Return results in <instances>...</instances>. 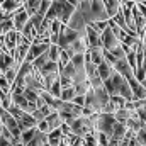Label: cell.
Segmentation results:
<instances>
[{
	"label": "cell",
	"mask_w": 146,
	"mask_h": 146,
	"mask_svg": "<svg viewBox=\"0 0 146 146\" xmlns=\"http://www.w3.org/2000/svg\"><path fill=\"white\" fill-rule=\"evenodd\" d=\"M139 39H141V41L145 42V46H146V29L143 31V33H141V34H139Z\"/></svg>",
	"instance_id": "41"
},
{
	"label": "cell",
	"mask_w": 146,
	"mask_h": 146,
	"mask_svg": "<svg viewBox=\"0 0 146 146\" xmlns=\"http://www.w3.org/2000/svg\"><path fill=\"white\" fill-rule=\"evenodd\" d=\"M66 2H68V3H72L73 7H76V9H78V7H80V3H82V0H66Z\"/></svg>",
	"instance_id": "40"
},
{
	"label": "cell",
	"mask_w": 146,
	"mask_h": 146,
	"mask_svg": "<svg viewBox=\"0 0 146 146\" xmlns=\"http://www.w3.org/2000/svg\"><path fill=\"white\" fill-rule=\"evenodd\" d=\"M41 2H42V0H26V2H24V7H26V10L31 14V17H33L34 14H37Z\"/></svg>",
	"instance_id": "21"
},
{
	"label": "cell",
	"mask_w": 146,
	"mask_h": 146,
	"mask_svg": "<svg viewBox=\"0 0 146 146\" xmlns=\"http://www.w3.org/2000/svg\"><path fill=\"white\" fill-rule=\"evenodd\" d=\"M3 95H5V92H3V90H2V88H0V99H2V97H3Z\"/></svg>",
	"instance_id": "43"
},
{
	"label": "cell",
	"mask_w": 146,
	"mask_h": 146,
	"mask_svg": "<svg viewBox=\"0 0 146 146\" xmlns=\"http://www.w3.org/2000/svg\"><path fill=\"white\" fill-rule=\"evenodd\" d=\"M115 126H117V119H115L114 114H107V112L99 114V119H97V131L99 133H104L110 138L114 134Z\"/></svg>",
	"instance_id": "1"
},
{
	"label": "cell",
	"mask_w": 146,
	"mask_h": 146,
	"mask_svg": "<svg viewBox=\"0 0 146 146\" xmlns=\"http://www.w3.org/2000/svg\"><path fill=\"white\" fill-rule=\"evenodd\" d=\"M72 63L75 65V68H83L87 63V56L85 54H75L72 58Z\"/></svg>",
	"instance_id": "31"
},
{
	"label": "cell",
	"mask_w": 146,
	"mask_h": 146,
	"mask_svg": "<svg viewBox=\"0 0 146 146\" xmlns=\"http://www.w3.org/2000/svg\"><path fill=\"white\" fill-rule=\"evenodd\" d=\"M136 5H138V9H139L141 15L146 19V5H145V3H141V2H136Z\"/></svg>",
	"instance_id": "39"
},
{
	"label": "cell",
	"mask_w": 146,
	"mask_h": 146,
	"mask_svg": "<svg viewBox=\"0 0 146 146\" xmlns=\"http://www.w3.org/2000/svg\"><path fill=\"white\" fill-rule=\"evenodd\" d=\"M115 119H117V122H122V124H126L131 117H133V112L131 110H127V109H121V110H117L115 114Z\"/></svg>",
	"instance_id": "23"
},
{
	"label": "cell",
	"mask_w": 146,
	"mask_h": 146,
	"mask_svg": "<svg viewBox=\"0 0 146 146\" xmlns=\"http://www.w3.org/2000/svg\"><path fill=\"white\" fill-rule=\"evenodd\" d=\"M141 83H143V87H145V88H146V78H145V80H143V82H141Z\"/></svg>",
	"instance_id": "44"
},
{
	"label": "cell",
	"mask_w": 146,
	"mask_h": 146,
	"mask_svg": "<svg viewBox=\"0 0 146 146\" xmlns=\"http://www.w3.org/2000/svg\"><path fill=\"white\" fill-rule=\"evenodd\" d=\"M46 122L49 124V129H51V131L60 129V127L65 124V121H63V117L60 115V112H53L51 115H48V117H46Z\"/></svg>",
	"instance_id": "13"
},
{
	"label": "cell",
	"mask_w": 146,
	"mask_h": 146,
	"mask_svg": "<svg viewBox=\"0 0 146 146\" xmlns=\"http://www.w3.org/2000/svg\"><path fill=\"white\" fill-rule=\"evenodd\" d=\"M61 146H68V145H65V143H63V145H61Z\"/></svg>",
	"instance_id": "46"
},
{
	"label": "cell",
	"mask_w": 146,
	"mask_h": 146,
	"mask_svg": "<svg viewBox=\"0 0 146 146\" xmlns=\"http://www.w3.org/2000/svg\"><path fill=\"white\" fill-rule=\"evenodd\" d=\"M53 97H56V99H61V92H63V87H61V82H60V78L51 85V88L48 90Z\"/></svg>",
	"instance_id": "29"
},
{
	"label": "cell",
	"mask_w": 146,
	"mask_h": 146,
	"mask_svg": "<svg viewBox=\"0 0 146 146\" xmlns=\"http://www.w3.org/2000/svg\"><path fill=\"white\" fill-rule=\"evenodd\" d=\"M75 97H76V90H75V87L63 88V92H61V100H63V102H73Z\"/></svg>",
	"instance_id": "27"
},
{
	"label": "cell",
	"mask_w": 146,
	"mask_h": 146,
	"mask_svg": "<svg viewBox=\"0 0 146 146\" xmlns=\"http://www.w3.org/2000/svg\"><path fill=\"white\" fill-rule=\"evenodd\" d=\"M97 139H99V145L100 146H109V136L107 134H104V133H99L97 131Z\"/></svg>",
	"instance_id": "36"
},
{
	"label": "cell",
	"mask_w": 146,
	"mask_h": 146,
	"mask_svg": "<svg viewBox=\"0 0 146 146\" xmlns=\"http://www.w3.org/2000/svg\"><path fill=\"white\" fill-rule=\"evenodd\" d=\"M14 29H15V26H14V17H9V19H5V21L0 22V36H5V34H9V33L14 31Z\"/></svg>",
	"instance_id": "20"
},
{
	"label": "cell",
	"mask_w": 146,
	"mask_h": 146,
	"mask_svg": "<svg viewBox=\"0 0 146 146\" xmlns=\"http://www.w3.org/2000/svg\"><path fill=\"white\" fill-rule=\"evenodd\" d=\"M0 88H2L3 92H10V90H12V85H10V82L5 78V75H0Z\"/></svg>",
	"instance_id": "35"
},
{
	"label": "cell",
	"mask_w": 146,
	"mask_h": 146,
	"mask_svg": "<svg viewBox=\"0 0 146 146\" xmlns=\"http://www.w3.org/2000/svg\"><path fill=\"white\" fill-rule=\"evenodd\" d=\"M114 72H115V70H114V66H110L107 61H104V63H100V65H99V76H100L104 82H106V80H109L110 76L114 75Z\"/></svg>",
	"instance_id": "16"
},
{
	"label": "cell",
	"mask_w": 146,
	"mask_h": 146,
	"mask_svg": "<svg viewBox=\"0 0 146 146\" xmlns=\"http://www.w3.org/2000/svg\"><path fill=\"white\" fill-rule=\"evenodd\" d=\"M21 34H22V36L26 37V39H29L31 42H33V41H34V39H36L37 36H39L37 29L34 27V24H33L31 21H29V24H27V26H26V27L22 29V33H21Z\"/></svg>",
	"instance_id": "17"
},
{
	"label": "cell",
	"mask_w": 146,
	"mask_h": 146,
	"mask_svg": "<svg viewBox=\"0 0 146 146\" xmlns=\"http://www.w3.org/2000/svg\"><path fill=\"white\" fill-rule=\"evenodd\" d=\"M83 146H100L99 145V139H97V131H95L94 134H88V136L85 138V145Z\"/></svg>",
	"instance_id": "34"
},
{
	"label": "cell",
	"mask_w": 146,
	"mask_h": 146,
	"mask_svg": "<svg viewBox=\"0 0 146 146\" xmlns=\"http://www.w3.org/2000/svg\"><path fill=\"white\" fill-rule=\"evenodd\" d=\"M102 44H104V49H106V51H114V49L119 48L122 42L117 39V36L114 34V31L110 29V26H109V29L102 34Z\"/></svg>",
	"instance_id": "7"
},
{
	"label": "cell",
	"mask_w": 146,
	"mask_h": 146,
	"mask_svg": "<svg viewBox=\"0 0 146 146\" xmlns=\"http://www.w3.org/2000/svg\"><path fill=\"white\" fill-rule=\"evenodd\" d=\"M48 54H49V60H51V61L58 63L60 54H61V48H60L58 44H49V51H48Z\"/></svg>",
	"instance_id": "25"
},
{
	"label": "cell",
	"mask_w": 146,
	"mask_h": 146,
	"mask_svg": "<svg viewBox=\"0 0 146 146\" xmlns=\"http://www.w3.org/2000/svg\"><path fill=\"white\" fill-rule=\"evenodd\" d=\"M87 39H88L90 48H104V44H102V36H100L99 33H95L90 26L87 27Z\"/></svg>",
	"instance_id": "11"
},
{
	"label": "cell",
	"mask_w": 146,
	"mask_h": 146,
	"mask_svg": "<svg viewBox=\"0 0 146 146\" xmlns=\"http://www.w3.org/2000/svg\"><path fill=\"white\" fill-rule=\"evenodd\" d=\"M24 95H26V99L29 102H34V104H36L37 100H39V97H41V94L37 90H33V88H26L24 90Z\"/></svg>",
	"instance_id": "30"
},
{
	"label": "cell",
	"mask_w": 146,
	"mask_h": 146,
	"mask_svg": "<svg viewBox=\"0 0 146 146\" xmlns=\"http://www.w3.org/2000/svg\"><path fill=\"white\" fill-rule=\"evenodd\" d=\"M31 21V14L26 10V7H21L15 14H14V26H15V31L22 33V29L29 24Z\"/></svg>",
	"instance_id": "6"
},
{
	"label": "cell",
	"mask_w": 146,
	"mask_h": 146,
	"mask_svg": "<svg viewBox=\"0 0 146 146\" xmlns=\"http://www.w3.org/2000/svg\"><path fill=\"white\" fill-rule=\"evenodd\" d=\"M0 119H2V122H3V126L17 138V139H21V134H22V131H21V127H19V122H17V119L9 112L7 109H0Z\"/></svg>",
	"instance_id": "3"
},
{
	"label": "cell",
	"mask_w": 146,
	"mask_h": 146,
	"mask_svg": "<svg viewBox=\"0 0 146 146\" xmlns=\"http://www.w3.org/2000/svg\"><path fill=\"white\" fill-rule=\"evenodd\" d=\"M37 131H39L37 127H31V129L24 131V133L21 134V143H22L24 146H27L31 141H33V139H34V136L37 134Z\"/></svg>",
	"instance_id": "19"
},
{
	"label": "cell",
	"mask_w": 146,
	"mask_h": 146,
	"mask_svg": "<svg viewBox=\"0 0 146 146\" xmlns=\"http://www.w3.org/2000/svg\"><path fill=\"white\" fill-rule=\"evenodd\" d=\"M37 129H39L41 133H44V134H49V133H51V129H49V124L46 122V119H44V121H41V122L37 124Z\"/></svg>",
	"instance_id": "37"
},
{
	"label": "cell",
	"mask_w": 146,
	"mask_h": 146,
	"mask_svg": "<svg viewBox=\"0 0 146 146\" xmlns=\"http://www.w3.org/2000/svg\"><path fill=\"white\" fill-rule=\"evenodd\" d=\"M68 27H72L73 31H76V33H80V34H87L88 22H87V19L83 17V14H82L80 9L75 10L73 17L70 19V22H68Z\"/></svg>",
	"instance_id": "5"
},
{
	"label": "cell",
	"mask_w": 146,
	"mask_h": 146,
	"mask_svg": "<svg viewBox=\"0 0 146 146\" xmlns=\"http://www.w3.org/2000/svg\"><path fill=\"white\" fill-rule=\"evenodd\" d=\"M106 2V7H107V14H109L110 19H114L119 12H121V9H122V2L121 0H104Z\"/></svg>",
	"instance_id": "12"
},
{
	"label": "cell",
	"mask_w": 146,
	"mask_h": 146,
	"mask_svg": "<svg viewBox=\"0 0 146 146\" xmlns=\"http://www.w3.org/2000/svg\"><path fill=\"white\" fill-rule=\"evenodd\" d=\"M54 3H56V7H58V19H60L65 26H68V22H70V19L73 17L76 7H73L72 3H68L66 0H54Z\"/></svg>",
	"instance_id": "4"
},
{
	"label": "cell",
	"mask_w": 146,
	"mask_h": 146,
	"mask_svg": "<svg viewBox=\"0 0 146 146\" xmlns=\"http://www.w3.org/2000/svg\"><path fill=\"white\" fill-rule=\"evenodd\" d=\"M49 61H51V60H49V54H48V53H44V54H41L39 58H36V60L33 61V66H34L36 70H41V68H44Z\"/></svg>",
	"instance_id": "24"
},
{
	"label": "cell",
	"mask_w": 146,
	"mask_h": 146,
	"mask_svg": "<svg viewBox=\"0 0 146 146\" xmlns=\"http://www.w3.org/2000/svg\"><path fill=\"white\" fill-rule=\"evenodd\" d=\"M104 61H107L110 66H115V63L119 61V58L115 54H112L110 51H104Z\"/></svg>",
	"instance_id": "32"
},
{
	"label": "cell",
	"mask_w": 146,
	"mask_h": 146,
	"mask_svg": "<svg viewBox=\"0 0 146 146\" xmlns=\"http://www.w3.org/2000/svg\"><path fill=\"white\" fill-rule=\"evenodd\" d=\"M82 36H87V34H80V33L73 31L72 27L63 26V29H61V33H60V42H58V46H60L61 49H66V51H68V49L72 48L73 42Z\"/></svg>",
	"instance_id": "2"
},
{
	"label": "cell",
	"mask_w": 146,
	"mask_h": 146,
	"mask_svg": "<svg viewBox=\"0 0 146 146\" xmlns=\"http://www.w3.org/2000/svg\"><path fill=\"white\" fill-rule=\"evenodd\" d=\"M104 48H90L87 53H85V56H87V60H90L92 63H95L97 66L100 65V63H104Z\"/></svg>",
	"instance_id": "9"
},
{
	"label": "cell",
	"mask_w": 146,
	"mask_h": 146,
	"mask_svg": "<svg viewBox=\"0 0 146 146\" xmlns=\"http://www.w3.org/2000/svg\"><path fill=\"white\" fill-rule=\"evenodd\" d=\"M95 33H99L100 36L109 29V21H99V22H92V24H88Z\"/></svg>",
	"instance_id": "22"
},
{
	"label": "cell",
	"mask_w": 146,
	"mask_h": 146,
	"mask_svg": "<svg viewBox=\"0 0 146 146\" xmlns=\"http://www.w3.org/2000/svg\"><path fill=\"white\" fill-rule=\"evenodd\" d=\"M127 126L126 124H122V122H117V126H115V129H114V134L110 136V138H115V139H119V141H124V138L127 136Z\"/></svg>",
	"instance_id": "18"
},
{
	"label": "cell",
	"mask_w": 146,
	"mask_h": 146,
	"mask_svg": "<svg viewBox=\"0 0 146 146\" xmlns=\"http://www.w3.org/2000/svg\"><path fill=\"white\" fill-rule=\"evenodd\" d=\"M72 61V54L66 51V49H61V54H60V60H58V65H60V72Z\"/></svg>",
	"instance_id": "28"
},
{
	"label": "cell",
	"mask_w": 146,
	"mask_h": 146,
	"mask_svg": "<svg viewBox=\"0 0 146 146\" xmlns=\"http://www.w3.org/2000/svg\"><path fill=\"white\" fill-rule=\"evenodd\" d=\"M136 2H145V0H136Z\"/></svg>",
	"instance_id": "45"
},
{
	"label": "cell",
	"mask_w": 146,
	"mask_h": 146,
	"mask_svg": "<svg viewBox=\"0 0 146 146\" xmlns=\"http://www.w3.org/2000/svg\"><path fill=\"white\" fill-rule=\"evenodd\" d=\"M7 110H9V112H10V114H12V115H14V117L17 119V121H19V119H21V117L24 115V110L21 109V107H17L15 104H12V106H10V107H9Z\"/></svg>",
	"instance_id": "33"
},
{
	"label": "cell",
	"mask_w": 146,
	"mask_h": 146,
	"mask_svg": "<svg viewBox=\"0 0 146 146\" xmlns=\"http://www.w3.org/2000/svg\"><path fill=\"white\" fill-rule=\"evenodd\" d=\"M114 70H115L117 73H121L122 76H127L129 73H134V72H133V68H131V65L127 63V60H126V58H124V60H119V61L115 63Z\"/></svg>",
	"instance_id": "15"
},
{
	"label": "cell",
	"mask_w": 146,
	"mask_h": 146,
	"mask_svg": "<svg viewBox=\"0 0 146 146\" xmlns=\"http://www.w3.org/2000/svg\"><path fill=\"white\" fill-rule=\"evenodd\" d=\"M33 115H34V119H36L37 122H41V121H44V119H46V115H44V114H42L39 109L34 110V112H33Z\"/></svg>",
	"instance_id": "38"
},
{
	"label": "cell",
	"mask_w": 146,
	"mask_h": 146,
	"mask_svg": "<svg viewBox=\"0 0 146 146\" xmlns=\"http://www.w3.org/2000/svg\"><path fill=\"white\" fill-rule=\"evenodd\" d=\"M2 2H3V0H0V3H2Z\"/></svg>",
	"instance_id": "47"
},
{
	"label": "cell",
	"mask_w": 146,
	"mask_h": 146,
	"mask_svg": "<svg viewBox=\"0 0 146 146\" xmlns=\"http://www.w3.org/2000/svg\"><path fill=\"white\" fill-rule=\"evenodd\" d=\"M75 73H76V68H75V65H73L72 61L60 72V76H65V78H70L73 82V76H75Z\"/></svg>",
	"instance_id": "26"
},
{
	"label": "cell",
	"mask_w": 146,
	"mask_h": 146,
	"mask_svg": "<svg viewBox=\"0 0 146 146\" xmlns=\"http://www.w3.org/2000/svg\"><path fill=\"white\" fill-rule=\"evenodd\" d=\"M122 3H129V2H136V0H121Z\"/></svg>",
	"instance_id": "42"
},
{
	"label": "cell",
	"mask_w": 146,
	"mask_h": 146,
	"mask_svg": "<svg viewBox=\"0 0 146 146\" xmlns=\"http://www.w3.org/2000/svg\"><path fill=\"white\" fill-rule=\"evenodd\" d=\"M17 122H19V127H21L22 133L27 131V129H31V127H37V124H39L36 119H34V115L33 114H27V112H24V115Z\"/></svg>",
	"instance_id": "10"
},
{
	"label": "cell",
	"mask_w": 146,
	"mask_h": 146,
	"mask_svg": "<svg viewBox=\"0 0 146 146\" xmlns=\"http://www.w3.org/2000/svg\"><path fill=\"white\" fill-rule=\"evenodd\" d=\"M48 51H49V44H46V42H42V44H33L31 49H29V53H27V56H26V61L33 63L36 58H39L41 54H44Z\"/></svg>",
	"instance_id": "8"
},
{
	"label": "cell",
	"mask_w": 146,
	"mask_h": 146,
	"mask_svg": "<svg viewBox=\"0 0 146 146\" xmlns=\"http://www.w3.org/2000/svg\"><path fill=\"white\" fill-rule=\"evenodd\" d=\"M37 72L41 73L44 78H46V76H51V75H60V65L54 63V61H49L44 68H41V70H37Z\"/></svg>",
	"instance_id": "14"
}]
</instances>
